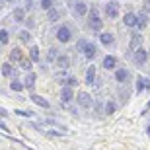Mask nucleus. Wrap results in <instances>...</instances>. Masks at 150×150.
Returning <instances> with one entry per match:
<instances>
[{"label":"nucleus","instance_id":"5701e85b","mask_svg":"<svg viewBox=\"0 0 150 150\" xmlns=\"http://www.w3.org/2000/svg\"><path fill=\"white\" fill-rule=\"evenodd\" d=\"M137 28H140V29H144V28H146V16H144V14H140V16H139Z\"/></svg>","mask_w":150,"mask_h":150},{"label":"nucleus","instance_id":"2eb2a0df","mask_svg":"<svg viewBox=\"0 0 150 150\" xmlns=\"http://www.w3.org/2000/svg\"><path fill=\"white\" fill-rule=\"evenodd\" d=\"M74 12H76L78 16H86V14H88V6H86V2H76Z\"/></svg>","mask_w":150,"mask_h":150},{"label":"nucleus","instance_id":"4be33fe9","mask_svg":"<svg viewBox=\"0 0 150 150\" xmlns=\"http://www.w3.org/2000/svg\"><path fill=\"white\" fill-rule=\"evenodd\" d=\"M29 59H31V61H39V49L37 47H31V51H29Z\"/></svg>","mask_w":150,"mask_h":150},{"label":"nucleus","instance_id":"72a5a7b5","mask_svg":"<svg viewBox=\"0 0 150 150\" xmlns=\"http://www.w3.org/2000/svg\"><path fill=\"white\" fill-rule=\"evenodd\" d=\"M144 12H146V14H150V0H148V2H144Z\"/></svg>","mask_w":150,"mask_h":150},{"label":"nucleus","instance_id":"7ed1b4c3","mask_svg":"<svg viewBox=\"0 0 150 150\" xmlns=\"http://www.w3.org/2000/svg\"><path fill=\"white\" fill-rule=\"evenodd\" d=\"M70 37H72V33H70V29H68L67 25H61V28L57 29V39H59L61 43H68Z\"/></svg>","mask_w":150,"mask_h":150},{"label":"nucleus","instance_id":"f3484780","mask_svg":"<svg viewBox=\"0 0 150 150\" xmlns=\"http://www.w3.org/2000/svg\"><path fill=\"white\" fill-rule=\"evenodd\" d=\"M100 41L103 45H113V41H115V39H113L111 33H100Z\"/></svg>","mask_w":150,"mask_h":150},{"label":"nucleus","instance_id":"c756f323","mask_svg":"<svg viewBox=\"0 0 150 150\" xmlns=\"http://www.w3.org/2000/svg\"><path fill=\"white\" fill-rule=\"evenodd\" d=\"M10 88L14 90V92H22V90H23V86H22L20 82H12V84H10Z\"/></svg>","mask_w":150,"mask_h":150},{"label":"nucleus","instance_id":"393cba45","mask_svg":"<svg viewBox=\"0 0 150 150\" xmlns=\"http://www.w3.org/2000/svg\"><path fill=\"white\" fill-rule=\"evenodd\" d=\"M64 86L74 88V86H78V80H76V78H67V80H64Z\"/></svg>","mask_w":150,"mask_h":150},{"label":"nucleus","instance_id":"2f4dec72","mask_svg":"<svg viewBox=\"0 0 150 150\" xmlns=\"http://www.w3.org/2000/svg\"><path fill=\"white\" fill-rule=\"evenodd\" d=\"M16 113H18V115H22V117H31L29 111H22V109H16Z\"/></svg>","mask_w":150,"mask_h":150},{"label":"nucleus","instance_id":"cd10ccee","mask_svg":"<svg viewBox=\"0 0 150 150\" xmlns=\"http://www.w3.org/2000/svg\"><path fill=\"white\" fill-rule=\"evenodd\" d=\"M20 39H22L23 43H28V41H29V31H28V29H23V31H20Z\"/></svg>","mask_w":150,"mask_h":150},{"label":"nucleus","instance_id":"f8f14e48","mask_svg":"<svg viewBox=\"0 0 150 150\" xmlns=\"http://www.w3.org/2000/svg\"><path fill=\"white\" fill-rule=\"evenodd\" d=\"M31 101H33V103H37L39 107H45V109H49V101L45 100V98H41V96H37V94H31Z\"/></svg>","mask_w":150,"mask_h":150},{"label":"nucleus","instance_id":"f03ea898","mask_svg":"<svg viewBox=\"0 0 150 150\" xmlns=\"http://www.w3.org/2000/svg\"><path fill=\"white\" fill-rule=\"evenodd\" d=\"M101 25H103V22H101L100 16H98V10H96V8H92V10H90V28L96 29V31H100Z\"/></svg>","mask_w":150,"mask_h":150},{"label":"nucleus","instance_id":"a878e982","mask_svg":"<svg viewBox=\"0 0 150 150\" xmlns=\"http://www.w3.org/2000/svg\"><path fill=\"white\" fill-rule=\"evenodd\" d=\"M41 8L43 10H51L53 8V0H41Z\"/></svg>","mask_w":150,"mask_h":150},{"label":"nucleus","instance_id":"6e6552de","mask_svg":"<svg viewBox=\"0 0 150 150\" xmlns=\"http://www.w3.org/2000/svg\"><path fill=\"white\" fill-rule=\"evenodd\" d=\"M137 90L139 92H144V90H150V80L144 76H139L137 78Z\"/></svg>","mask_w":150,"mask_h":150},{"label":"nucleus","instance_id":"bb28decb","mask_svg":"<svg viewBox=\"0 0 150 150\" xmlns=\"http://www.w3.org/2000/svg\"><path fill=\"white\" fill-rule=\"evenodd\" d=\"M0 43H2V45L8 43V31H6V29H2V31H0Z\"/></svg>","mask_w":150,"mask_h":150},{"label":"nucleus","instance_id":"aec40b11","mask_svg":"<svg viewBox=\"0 0 150 150\" xmlns=\"http://www.w3.org/2000/svg\"><path fill=\"white\" fill-rule=\"evenodd\" d=\"M59 18H61V12L55 10V8H51L49 10V22H57Z\"/></svg>","mask_w":150,"mask_h":150},{"label":"nucleus","instance_id":"a211bd4d","mask_svg":"<svg viewBox=\"0 0 150 150\" xmlns=\"http://www.w3.org/2000/svg\"><path fill=\"white\" fill-rule=\"evenodd\" d=\"M35 78H37V76H35L33 72H29L28 76H25V88H33V86H35Z\"/></svg>","mask_w":150,"mask_h":150},{"label":"nucleus","instance_id":"1a4fd4ad","mask_svg":"<svg viewBox=\"0 0 150 150\" xmlns=\"http://www.w3.org/2000/svg\"><path fill=\"white\" fill-rule=\"evenodd\" d=\"M146 59H148V55H146V51L142 49V47H139V49L134 51V62H137V64H142Z\"/></svg>","mask_w":150,"mask_h":150},{"label":"nucleus","instance_id":"4c0bfd02","mask_svg":"<svg viewBox=\"0 0 150 150\" xmlns=\"http://www.w3.org/2000/svg\"><path fill=\"white\" fill-rule=\"evenodd\" d=\"M4 2H12V0H4Z\"/></svg>","mask_w":150,"mask_h":150},{"label":"nucleus","instance_id":"9d476101","mask_svg":"<svg viewBox=\"0 0 150 150\" xmlns=\"http://www.w3.org/2000/svg\"><path fill=\"white\" fill-rule=\"evenodd\" d=\"M115 67H117V59L111 57V55H107L105 59H103V68H105V70H113Z\"/></svg>","mask_w":150,"mask_h":150},{"label":"nucleus","instance_id":"ddd939ff","mask_svg":"<svg viewBox=\"0 0 150 150\" xmlns=\"http://www.w3.org/2000/svg\"><path fill=\"white\" fill-rule=\"evenodd\" d=\"M115 80H117V82H127V80H129V70H127V68H119V70H117V72H115Z\"/></svg>","mask_w":150,"mask_h":150},{"label":"nucleus","instance_id":"6ab92c4d","mask_svg":"<svg viewBox=\"0 0 150 150\" xmlns=\"http://www.w3.org/2000/svg\"><path fill=\"white\" fill-rule=\"evenodd\" d=\"M23 18H25L23 8H16V12H14V20H16V22H23Z\"/></svg>","mask_w":150,"mask_h":150},{"label":"nucleus","instance_id":"9b49d317","mask_svg":"<svg viewBox=\"0 0 150 150\" xmlns=\"http://www.w3.org/2000/svg\"><path fill=\"white\" fill-rule=\"evenodd\" d=\"M57 67L62 68V70L68 68V67H70V59H68L67 55H59V57H57Z\"/></svg>","mask_w":150,"mask_h":150},{"label":"nucleus","instance_id":"4468645a","mask_svg":"<svg viewBox=\"0 0 150 150\" xmlns=\"http://www.w3.org/2000/svg\"><path fill=\"white\" fill-rule=\"evenodd\" d=\"M142 45V35H139V33H134L133 37H131V49L133 51H137Z\"/></svg>","mask_w":150,"mask_h":150},{"label":"nucleus","instance_id":"7c9ffc66","mask_svg":"<svg viewBox=\"0 0 150 150\" xmlns=\"http://www.w3.org/2000/svg\"><path fill=\"white\" fill-rule=\"evenodd\" d=\"M113 111H115V103L107 101V105H105V113H113Z\"/></svg>","mask_w":150,"mask_h":150},{"label":"nucleus","instance_id":"39448f33","mask_svg":"<svg viewBox=\"0 0 150 150\" xmlns=\"http://www.w3.org/2000/svg\"><path fill=\"white\" fill-rule=\"evenodd\" d=\"M74 100V92L72 88H68V86H62L61 90V101L62 103H68V101H72Z\"/></svg>","mask_w":150,"mask_h":150},{"label":"nucleus","instance_id":"f704fd0d","mask_svg":"<svg viewBox=\"0 0 150 150\" xmlns=\"http://www.w3.org/2000/svg\"><path fill=\"white\" fill-rule=\"evenodd\" d=\"M84 45H86V41H84V39H82V41H78V51H82Z\"/></svg>","mask_w":150,"mask_h":150},{"label":"nucleus","instance_id":"dca6fc26","mask_svg":"<svg viewBox=\"0 0 150 150\" xmlns=\"http://www.w3.org/2000/svg\"><path fill=\"white\" fill-rule=\"evenodd\" d=\"M96 80V67H90L86 70V84H94Z\"/></svg>","mask_w":150,"mask_h":150},{"label":"nucleus","instance_id":"c85d7f7f","mask_svg":"<svg viewBox=\"0 0 150 150\" xmlns=\"http://www.w3.org/2000/svg\"><path fill=\"white\" fill-rule=\"evenodd\" d=\"M57 49H49V55H47V61H57Z\"/></svg>","mask_w":150,"mask_h":150},{"label":"nucleus","instance_id":"b1692460","mask_svg":"<svg viewBox=\"0 0 150 150\" xmlns=\"http://www.w3.org/2000/svg\"><path fill=\"white\" fill-rule=\"evenodd\" d=\"M10 59H12V61H22V53H20L18 49H14L10 53Z\"/></svg>","mask_w":150,"mask_h":150},{"label":"nucleus","instance_id":"20e7f679","mask_svg":"<svg viewBox=\"0 0 150 150\" xmlns=\"http://www.w3.org/2000/svg\"><path fill=\"white\" fill-rule=\"evenodd\" d=\"M82 51H84V57H86V59H94V57L98 55V47H96L94 43H90V41H86Z\"/></svg>","mask_w":150,"mask_h":150},{"label":"nucleus","instance_id":"473e14b6","mask_svg":"<svg viewBox=\"0 0 150 150\" xmlns=\"http://www.w3.org/2000/svg\"><path fill=\"white\" fill-rule=\"evenodd\" d=\"M22 68L29 70V68H31V62H29V61H22Z\"/></svg>","mask_w":150,"mask_h":150},{"label":"nucleus","instance_id":"412c9836","mask_svg":"<svg viewBox=\"0 0 150 150\" xmlns=\"http://www.w3.org/2000/svg\"><path fill=\"white\" fill-rule=\"evenodd\" d=\"M12 72H14V70H12V64H10V62L2 64V74H4V76H12Z\"/></svg>","mask_w":150,"mask_h":150},{"label":"nucleus","instance_id":"c9c22d12","mask_svg":"<svg viewBox=\"0 0 150 150\" xmlns=\"http://www.w3.org/2000/svg\"><path fill=\"white\" fill-rule=\"evenodd\" d=\"M146 133H148V134H150V127H146Z\"/></svg>","mask_w":150,"mask_h":150},{"label":"nucleus","instance_id":"f257e3e1","mask_svg":"<svg viewBox=\"0 0 150 150\" xmlns=\"http://www.w3.org/2000/svg\"><path fill=\"white\" fill-rule=\"evenodd\" d=\"M76 101H78V105L84 107V109H90V107L94 105V98H92V96H90L88 92H78Z\"/></svg>","mask_w":150,"mask_h":150},{"label":"nucleus","instance_id":"0eeeda50","mask_svg":"<svg viewBox=\"0 0 150 150\" xmlns=\"http://www.w3.org/2000/svg\"><path fill=\"white\" fill-rule=\"evenodd\" d=\"M105 14L109 18H117L119 16V6L115 4V2H107V6H105Z\"/></svg>","mask_w":150,"mask_h":150},{"label":"nucleus","instance_id":"423d86ee","mask_svg":"<svg viewBox=\"0 0 150 150\" xmlns=\"http://www.w3.org/2000/svg\"><path fill=\"white\" fill-rule=\"evenodd\" d=\"M125 25H129V28H137V22H139V16L137 14H133V12H127L125 14Z\"/></svg>","mask_w":150,"mask_h":150},{"label":"nucleus","instance_id":"e433bc0d","mask_svg":"<svg viewBox=\"0 0 150 150\" xmlns=\"http://www.w3.org/2000/svg\"><path fill=\"white\" fill-rule=\"evenodd\" d=\"M2 6H4V2H2V0H0V8H2Z\"/></svg>","mask_w":150,"mask_h":150}]
</instances>
